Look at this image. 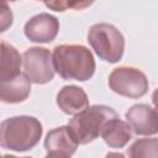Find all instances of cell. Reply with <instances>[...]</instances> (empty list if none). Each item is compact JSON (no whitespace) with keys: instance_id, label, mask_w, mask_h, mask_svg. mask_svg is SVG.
<instances>
[{"instance_id":"obj_1","label":"cell","mask_w":158,"mask_h":158,"mask_svg":"<svg viewBox=\"0 0 158 158\" xmlns=\"http://www.w3.org/2000/svg\"><path fill=\"white\" fill-rule=\"evenodd\" d=\"M56 72L65 80H89L95 73V59L83 44H58L53 49Z\"/></svg>"},{"instance_id":"obj_2","label":"cell","mask_w":158,"mask_h":158,"mask_svg":"<svg viewBox=\"0 0 158 158\" xmlns=\"http://www.w3.org/2000/svg\"><path fill=\"white\" fill-rule=\"evenodd\" d=\"M42 133V123L33 116L9 117L0 125V144L5 149L26 152L40 142Z\"/></svg>"},{"instance_id":"obj_3","label":"cell","mask_w":158,"mask_h":158,"mask_svg":"<svg viewBox=\"0 0 158 158\" xmlns=\"http://www.w3.org/2000/svg\"><path fill=\"white\" fill-rule=\"evenodd\" d=\"M118 117L117 112L106 105H93L69 120L68 127L78 144H88L101 136L106 122Z\"/></svg>"},{"instance_id":"obj_4","label":"cell","mask_w":158,"mask_h":158,"mask_svg":"<svg viewBox=\"0 0 158 158\" xmlns=\"http://www.w3.org/2000/svg\"><path fill=\"white\" fill-rule=\"evenodd\" d=\"M88 42L98 57L109 63H117L125 52V37L111 23L93 25L88 31Z\"/></svg>"},{"instance_id":"obj_5","label":"cell","mask_w":158,"mask_h":158,"mask_svg":"<svg viewBox=\"0 0 158 158\" xmlns=\"http://www.w3.org/2000/svg\"><path fill=\"white\" fill-rule=\"evenodd\" d=\"M148 86L146 74L133 67H117L109 75V88L125 98H142L147 94Z\"/></svg>"},{"instance_id":"obj_6","label":"cell","mask_w":158,"mask_h":158,"mask_svg":"<svg viewBox=\"0 0 158 158\" xmlns=\"http://www.w3.org/2000/svg\"><path fill=\"white\" fill-rule=\"evenodd\" d=\"M23 73L35 84H46L54 78L53 54L44 47H31L22 56Z\"/></svg>"},{"instance_id":"obj_7","label":"cell","mask_w":158,"mask_h":158,"mask_svg":"<svg viewBox=\"0 0 158 158\" xmlns=\"http://www.w3.org/2000/svg\"><path fill=\"white\" fill-rule=\"evenodd\" d=\"M59 31V21L48 12H41L32 16L23 27L25 36L35 43L52 42Z\"/></svg>"},{"instance_id":"obj_8","label":"cell","mask_w":158,"mask_h":158,"mask_svg":"<svg viewBox=\"0 0 158 158\" xmlns=\"http://www.w3.org/2000/svg\"><path fill=\"white\" fill-rule=\"evenodd\" d=\"M126 120L132 131L138 136L158 133V112L147 104L132 105L126 112Z\"/></svg>"},{"instance_id":"obj_9","label":"cell","mask_w":158,"mask_h":158,"mask_svg":"<svg viewBox=\"0 0 158 158\" xmlns=\"http://www.w3.org/2000/svg\"><path fill=\"white\" fill-rule=\"evenodd\" d=\"M57 105L67 115H78L89 107V99L83 88L65 85L57 94Z\"/></svg>"},{"instance_id":"obj_10","label":"cell","mask_w":158,"mask_h":158,"mask_svg":"<svg viewBox=\"0 0 158 158\" xmlns=\"http://www.w3.org/2000/svg\"><path fill=\"white\" fill-rule=\"evenodd\" d=\"M43 146L47 153H59L72 157L78 148V142L68 126H60L46 135Z\"/></svg>"},{"instance_id":"obj_11","label":"cell","mask_w":158,"mask_h":158,"mask_svg":"<svg viewBox=\"0 0 158 158\" xmlns=\"http://www.w3.org/2000/svg\"><path fill=\"white\" fill-rule=\"evenodd\" d=\"M31 93V80L25 73L9 81H1L0 99L6 104H17L25 101Z\"/></svg>"},{"instance_id":"obj_12","label":"cell","mask_w":158,"mask_h":158,"mask_svg":"<svg viewBox=\"0 0 158 158\" xmlns=\"http://www.w3.org/2000/svg\"><path fill=\"white\" fill-rule=\"evenodd\" d=\"M104 142L111 148H122L132 138V128L128 122L120 120V117L112 118L105 123L101 131Z\"/></svg>"},{"instance_id":"obj_13","label":"cell","mask_w":158,"mask_h":158,"mask_svg":"<svg viewBox=\"0 0 158 158\" xmlns=\"http://www.w3.org/2000/svg\"><path fill=\"white\" fill-rule=\"evenodd\" d=\"M22 57L19 51L10 43L1 41V67L0 81H9L21 74L20 68Z\"/></svg>"},{"instance_id":"obj_14","label":"cell","mask_w":158,"mask_h":158,"mask_svg":"<svg viewBox=\"0 0 158 158\" xmlns=\"http://www.w3.org/2000/svg\"><path fill=\"white\" fill-rule=\"evenodd\" d=\"M128 158H158V138H138L127 148Z\"/></svg>"},{"instance_id":"obj_15","label":"cell","mask_w":158,"mask_h":158,"mask_svg":"<svg viewBox=\"0 0 158 158\" xmlns=\"http://www.w3.org/2000/svg\"><path fill=\"white\" fill-rule=\"evenodd\" d=\"M1 7V32H4L12 23V12L6 2H2Z\"/></svg>"},{"instance_id":"obj_16","label":"cell","mask_w":158,"mask_h":158,"mask_svg":"<svg viewBox=\"0 0 158 158\" xmlns=\"http://www.w3.org/2000/svg\"><path fill=\"white\" fill-rule=\"evenodd\" d=\"M44 5L46 6H48V7H52V9H54L56 11H64L68 6L69 7H72V6H79V7H85V6H88V5H90V2H83V4H80V2H73V4H69V2H62V1H57V2H44Z\"/></svg>"},{"instance_id":"obj_17","label":"cell","mask_w":158,"mask_h":158,"mask_svg":"<svg viewBox=\"0 0 158 158\" xmlns=\"http://www.w3.org/2000/svg\"><path fill=\"white\" fill-rule=\"evenodd\" d=\"M152 102H153V105L156 107V111H158V88L152 94Z\"/></svg>"},{"instance_id":"obj_18","label":"cell","mask_w":158,"mask_h":158,"mask_svg":"<svg viewBox=\"0 0 158 158\" xmlns=\"http://www.w3.org/2000/svg\"><path fill=\"white\" fill-rule=\"evenodd\" d=\"M105 158H126V157L120 152H109L105 156Z\"/></svg>"},{"instance_id":"obj_19","label":"cell","mask_w":158,"mask_h":158,"mask_svg":"<svg viewBox=\"0 0 158 158\" xmlns=\"http://www.w3.org/2000/svg\"><path fill=\"white\" fill-rule=\"evenodd\" d=\"M44 158H70V157L64 156V154H59V153H47V156Z\"/></svg>"},{"instance_id":"obj_20","label":"cell","mask_w":158,"mask_h":158,"mask_svg":"<svg viewBox=\"0 0 158 158\" xmlns=\"http://www.w3.org/2000/svg\"><path fill=\"white\" fill-rule=\"evenodd\" d=\"M2 158H32V157H16V156H11V154H4Z\"/></svg>"},{"instance_id":"obj_21","label":"cell","mask_w":158,"mask_h":158,"mask_svg":"<svg viewBox=\"0 0 158 158\" xmlns=\"http://www.w3.org/2000/svg\"><path fill=\"white\" fill-rule=\"evenodd\" d=\"M157 112H158V111H157Z\"/></svg>"}]
</instances>
